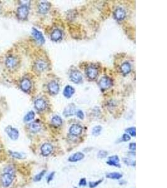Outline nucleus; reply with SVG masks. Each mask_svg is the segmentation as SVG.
I'll use <instances>...</instances> for the list:
<instances>
[{
  "label": "nucleus",
  "mask_w": 167,
  "mask_h": 188,
  "mask_svg": "<svg viewBox=\"0 0 167 188\" xmlns=\"http://www.w3.org/2000/svg\"><path fill=\"white\" fill-rule=\"evenodd\" d=\"M15 178V170L11 166H8L4 169L1 176V183L4 187H10Z\"/></svg>",
  "instance_id": "f257e3e1"
},
{
  "label": "nucleus",
  "mask_w": 167,
  "mask_h": 188,
  "mask_svg": "<svg viewBox=\"0 0 167 188\" xmlns=\"http://www.w3.org/2000/svg\"><path fill=\"white\" fill-rule=\"evenodd\" d=\"M29 14V9L26 5L19 6L17 10V16L21 20H25L28 18Z\"/></svg>",
  "instance_id": "f03ea898"
},
{
  "label": "nucleus",
  "mask_w": 167,
  "mask_h": 188,
  "mask_svg": "<svg viewBox=\"0 0 167 188\" xmlns=\"http://www.w3.org/2000/svg\"><path fill=\"white\" fill-rule=\"evenodd\" d=\"M34 69L38 72H43L47 70L48 67V64L46 61L44 60H38L34 63Z\"/></svg>",
  "instance_id": "7ed1b4c3"
},
{
  "label": "nucleus",
  "mask_w": 167,
  "mask_h": 188,
  "mask_svg": "<svg viewBox=\"0 0 167 188\" xmlns=\"http://www.w3.org/2000/svg\"><path fill=\"white\" fill-rule=\"evenodd\" d=\"M6 66L9 69H14L15 68L18 64V60L13 55H10L6 59Z\"/></svg>",
  "instance_id": "20e7f679"
},
{
  "label": "nucleus",
  "mask_w": 167,
  "mask_h": 188,
  "mask_svg": "<svg viewBox=\"0 0 167 188\" xmlns=\"http://www.w3.org/2000/svg\"><path fill=\"white\" fill-rule=\"evenodd\" d=\"M98 69L95 66H89L86 70V74L90 80H95L98 76Z\"/></svg>",
  "instance_id": "39448f33"
},
{
  "label": "nucleus",
  "mask_w": 167,
  "mask_h": 188,
  "mask_svg": "<svg viewBox=\"0 0 167 188\" xmlns=\"http://www.w3.org/2000/svg\"><path fill=\"white\" fill-rule=\"evenodd\" d=\"M99 85L102 90H106L112 85V80L107 76H103L99 82Z\"/></svg>",
  "instance_id": "423d86ee"
},
{
  "label": "nucleus",
  "mask_w": 167,
  "mask_h": 188,
  "mask_svg": "<svg viewBox=\"0 0 167 188\" xmlns=\"http://www.w3.org/2000/svg\"><path fill=\"white\" fill-rule=\"evenodd\" d=\"M5 131L12 140H16L19 137V132L15 128L12 127L11 126L7 127L5 129Z\"/></svg>",
  "instance_id": "0eeeda50"
},
{
  "label": "nucleus",
  "mask_w": 167,
  "mask_h": 188,
  "mask_svg": "<svg viewBox=\"0 0 167 188\" xmlns=\"http://www.w3.org/2000/svg\"><path fill=\"white\" fill-rule=\"evenodd\" d=\"M48 91L53 95L57 94L59 92L60 90V86L58 83L56 81H51L48 85Z\"/></svg>",
  "instance_id": "6e6552de"
},
{
  "label": "nucleus",
  "mask_w": 167,
  "mask_h": 188,
  "mask_svg": "<svg viewBox=\"0 0 167 188\" xmlns=\"http://www.w3.org/2000/svg\"><path fill=\"white\" fill-rule=\"evenodd\" d=\"M69 77H70L71 81L75 83H80L83 79L81 73L78 70H73L69 75Z\"/></svg>",
  "instance_id": "1a4fd4ad"
},
{
  "label": "nucleus",
  "mask_w": 167,
  "mask_h": 188,
  "mask_svg": "<svg viewBox=\"0 0 167 188\" xmlns=\"http://www.w3.org/2000/svg\"><path fill=\"white\" fill-rule=\"evenodd\" d=\"M53 145L50 143H45L41 147V154L43 156H49L53 151Z\"/></svg>",
  "instance_id": "9d476101"
},
{
  "label": "nucleus",
  "mask_w": 167,
  "mask_h": 188,
  "mask_svg": "<svg viewBox=\"0 0 167 188\" xmlns=\"http://www.w3.org/2000/svg\"><path fill=\"white\" fill-rule=\"evenodd\" d=\"M125 16H126V11H125L123 8L119 7V8L115 10L114 12V17L116 20H123L125 18Z\"/></svg>",
  "instance_id": "9b49d317"
},
{
  "label": "nucleus",
  "mask_w": 167,
  "mask_h": 188,
  "mask_svg": "<svg viewBox=\"0 0 167 188\" xmlns=\"http://www.w3.org/2000/svg\"><path fill=\"white\" fill-rule=\"evenodd\" d=\"M83 128L81 125L78 124H73L72 125L70 129H69V133L72 136H77L80 135L82 133Z\"/></svg>",
  "instance_id": "f8f14e48"
},
{
  "label": "nucleus",
  "mask_w": 167,
  "mask_h": 188,
  "mask_svg": "<svg viewBox=\"0 0 167 188\" xmlns=\"http://www.w3.org/2000/svg\"><path fill=\"white\" fill-rule=\"evenodd\" d=\"M21 88L23 91L25 92H28L30 91V90L31 88V82L30 79H24L22 82H21Z\"/></svg>",
  "instance_id": "ddd939ff"
},
{
  "label": "nucleus",
  "mask_w": 167,
  "mask_h": 188,
  "mask_svg": "<svg viewBox=\"0 0 167 188\" xmlns=\"http://www.w3.org/2000/svg\"><path fill=\"white\" fill-rule=\"evenodd\" d=\"M34 107L38 111H43L46 107V103L43 99H38L34 101Z\"/></svg>",
  "instance_id": "4468645a"
},
{
  "label": "nucleus",
  "mask_w": 167,
  "mask_h": 188,
  "mask_svg": "<svg viewBox=\"0 0 167 188\" xmlns=\"http://www.w3.org/2000/svg\"><path fill=\"white\" fill-rule=\"evenodd\" d=\"M108 165L113 166L117 167V168H120L121 165L120 164V159L118 156H113L108 158V161L107 162Z\"/></svg>",
  "instance_id": "2eb2a0df"
},
{
  "label": "nucleus",
  "mask_w": 167,
  "mask_h": 188,
  "mask_svg": "<svg viewBox=\"0 0 167 188\" xmlns=\"http://www.w3.org/2000/svg\"><path fill=\"white\" fill-rule=\"evenodd\" d=\"M51 8V4L49 2H42L38 6V11L41 14H45L49 11Z\"/></svg>",
  "instance_id": "dca6fc26"
},
{
  "label": "nucleus",
  "mask_w": 167,
  "mask_h": 188,
  "mask_svg": "<svg viewBox=\"0 0 167 188\" xmlns=\"http://www.w3.org/2000/svg\"><path fill=\"white\" fill-rule=\"evenodd\" d=\"M85 157V154H83L82 152H78L75 153L74 154H73L72 156H70L69 157L68 160L69 161L72 162V163H75V162H78L81 161L83 159H84Z\"/></svg>",
  "instance_id": "f3484780"
},
{
  "label": "nucleus",
  "mask_w": 167,
  "mask_h": 188,
  "mask_svg": "<svg viewBox=\"0 0 167 188\" xmlns=\"http://www.w3.org/2000/svg\"><path fill=\"white\" fill-rule=\"evenodd\" d=\"M75 113V106L74 104H69L64 110L63 115L65 117H70Z\"/></svg>",
  "instance_id": "a211bd4d"
},
{
  "label": "nucleus",
  "mask_w": 167,
  "mask_h": 188,
  "mask_svg": "<svg viewBox=\"0 0 167 188\" xmlns=\"http://www.w3.org/2000/svg\"><path fill=\"white\" fill-rule=\"evenodd\" d=\"M32 34L34 38H35L41 44H43L45 42V39H44L42 33H41L40 31H39L38 30L35 28H33Z\"/></svg>",
  "instance_id": "6ab92c4d"
},
{
  "label": "nucleus",
  "mask_w": 167,
  "mask_h": 188,
  "mask_svg": "<svg viewBox=\"0 0 167 188\" xmlns=\"http://www.w3.org/2000/svg\"><path fill=\"white\" fill-rule=\"evenodd\" d=\"M63 37L62 31L59 29H55L51 34V39L54 41H58L61 40Z\"/></svg>",
  "instance_id": "aec40b11"
},
{
  "label": "nucleus",
  "mask_w": 167,
  "mask_h": 188,
  "mask_svg": "<svg viewBox=\"0 0 167 188\" xmlns=\"http://www.w3.org/2000/svg\"><path fill=\"white\" fill-rule=\"evenodd\" d=\"M28 128L33 133H37L41 129V124L37 122H33L29 124Z\"/></svg>",
  "instance_id": "412c9836"
},
{
  "label": "nucleus",
  "mask_w": 167,
  "mask_h": 188,
  "mask_svg": "<svg viewBox=\"0 0 167 188\" xmlns=\"http://www.w3.org/2000/svg\"><path fill=\"white\" fill-rule=\"evenodd\" d=\"M75 90L73 87L70 85H67L65 87L64 90H63V94L65 97L67 99L70 98V97L74 94Z\"/></svg>",
  "instance_id": "4be33fe9"
},
{
  "label": "nucleus",
  "mask_w": 167,
  "mask_h": 188,
  "mask_svg": "<svg viewBox=\"0 0 167 188\" xmlns=\"http://www.w3.org/2000/svg\"><path fill=\"white\" fill-rule=\"evenodd\" d=\"M120 69H121L122 72L124 75H127V74H128V73L131 72V65H130V63H128V62H127V61L124 62L123 64L121 65Z\"/></svg>",
  "instance_id": "5701e85b"
},
{
  "label": "nucleus",
  "mask_w": 167,
  "mask_h": 188,
  "mask_svg": "<svg viewBox=\"0 0 167 188\" xmlns=\"http://www.w3.org/2000/svg\"><path fill=\"white\" fill-rule=\"evenodd\" d=\"M51 123L55 127H59L63 124V121L61 118L58 115H54L52 117L51 120Z\"/></svg>",
  "instance_id": "b1692460"
},
{
  "label": "nucleus",
  "mask_w": 167,
  "mask_h": 188,
  "mask_svg": "<svg viewBox=\"0 0 167 188\" xmlns=\"http://www.w3.org/2000/svg\"><path fill=\"white\" fill-rule=\"evenodd\" d=\"M106 177L111 179H120L123 177L122 174L119 172H110L106 175Z\"/></svg>",
  "instance_id": "393cba45"
},
{
  "label": "nucleus",
  "mask_w": 167,
  "mask_h": 188,
  "mask_svg": "<svg viewBox=\"0 0 167 188\" xmlns=\"http://www.w3.org/2000/svg\"><path fill=\"white\" fill-rule=\"evenodd\" d=\"M10 155L15 159H24L25 157V154L23 153H19L18 152H10Z\"/></svg>",
  "instance_id": "a878e982"
},
{
  "label": "nucleus",
  "mask_w": 167,
  "mask_h": 188,
  "mask_svg": "<svg viewBox=\"0 0 167 188\" xmlns=\"http://www.w3.org/2000/svg\"><path fill=\"white\" fill-rule=\"evenodd\" d=\"M34 116H35V114H34V112H33V111H31V112H28L25 115V117L24 118V121H25V122H30L34 119Z\"/></svg>",
  "instance_id": "bb28decb"
},
{
  "label": "nucleus",
  "mask_w": 167,
  "mask_h": 188,
  "mask_svg": "<svg viewBox=\"0 0 167 188\" xmlns=\"http://www.w3.org/2000/svg\"><path fill=\"white\" fill-rule=\"evenodd\" d=\"M101 130H102L101 126H100V125H97V126H95V127H93L92 130V134L94 136H98L100 134Z\"/></svg>",
  "instance_id": "cd10ccee"
},
{
  "label": "nucleus",
  "mask_w": 167,
  "mask_h": 188,
  "mask_svg": "<svg viewBox=\"0 0 167 188\" xmlns=\"http://www.w3.org/2000/svg\"><path fill=\"white\" fill-rule=\"evenodd\" d=\"M123 161L125 164H127L128 166H135L136 165V162L135 160H132L130 158H123Z\"/></svg>",
  "instance_id": "c85d7f7f"
},
{
  "label": "nucleus",
  "mask_w": 167,
  "mask_h": 188,
  "mask_svg": "<svg viewBox=\"0 0 167 188\" xmlns=\"http://www.w3.org/2000/svg\"><path fill=\"white\" fill-rule=\"evenodd\" d=\"M45 172H46V171L44 170V171H43L40 172L39 174H38V175H37L35 176L34 177V178H33L34 181L38 182V181H41V179H42L43 177L44 176Z\"/></svg>",
  "instance_id": "c756f323"
},
{
  "label": "nucleus",
  "mask_w": 167,
  "mask_h": 188,
  "mask_svg": "<svg viewBox=\"0 0 167 188\" xmlns=\"http://www.w3.org/2000/svg\"><path fill=\"white\" fill-rule=\"evenodd\" d=\"M127 133L129 134L132 137H135L136 136V129L135 127H130L125 130Z\"/></svg>",
  "instance_id": "7c9ffc66"
},
{
  "label": "nucleus",
  "mask_w": 167,
  "mask_h": 188,
  "mask_svg": "<svg viewBox=\"0 0 167 188\" xmlns=\"http://www.w3.org/2000/svg\"><path fill=\"white\" fill-rule=\"evenodd\" d=\"M102 181H103V179H100V180L98 181H95V182H89V187L90 188H95L97 186L99 185Z\"/></svg>",
  "instance_id": "2f4dec72"
},
{
  "label": "nucleus",
  "mask_w": 167,
  "mask_h": 188,
  "mask_svg": "<svg viewBox=\"0 0 167 188\" xmlns=\"http://www.w3.org/2000/svg\"><path fill=\"white\" fill-rule=\"evenodd\" d=\"M108 156V152L105 151H100L98 153V157L100 159L105 158Z\"/></svg>",
  "instance_id": "473e14b6"
},
{
  "label": "nucleus",
  "mask_w": 167,
  "mask_h": 188,
  "mask_svg": "<svg viewBox=\"0 0 167 188\" xmlns=\"http://www.w3.org/2000/svg\"><path fill=\"white\" fill-rule=\"evenodd\" d=\"M54 174L55 172H53L51 173H50L49 175H48V176L46 178V181L48 183H50L51 181L53 179V178H54Z\"/></svg>",
  "instance_id": "72a5a7b5"
},
{
  "label": "nucleus",
  "mask_w": 167,
  "mask_h": 188,
  "mask_svg": "<svg viewBox=\"0 0 167 188\" xmlns=\"http://www.w3.org/2000/svg\"><path fill=\"white\" fill-rule=\"evenodd\" d=\"M76 115L80 119H84V117H85L84 114H83V112H82L81 110H78L77 112H76Z\"/></svg>",
  "instance_id": "f704fd0d"
},
{
  "label": "nucleus",
  "mask_w": 167,
  "mask_h": 188,
  "mask_svg": "<svg viewBox=\"0 0 167 188\" xmlns=\"http://www.w3.org/2000/svg\"><path fill=\"white\" fill-rule=\"evenodd\" d=\"M130 137L128 134H124L122 136V141L125 142H127L130 140Z\"/></svg>",
  "instance_id": "c9c22d12"
},
{
  "label": "nucleus",
  "mask_w": 167,
  "mask_h": 188,
  "mask_svg": "<svg viewBox=\"0 0 167 188\" xmlns=\"http://www.w3.org/2000/svg\"><path fill=\"white\" fill-rule=\"evenodd\" d=\"M79 185L80 186H85L86 185V181L85 178H82L80 179V183H79Z\"/></svg>",
  "instance_id": "e433bc0d"
},
{
  "label": "nucleus",
  "mask_w": 167,
  "mask_h": 188,
  "mask_svg": "<svg viewBox=\"0 0 167 188\" xmlns=\"http://www.w3.org/2000/svg\"><path fill=\"white\" fill-rule=\"evenodd\" d=\"M129 148H130V149L131 151H135V149H136V144H135V142L130 144V145H129Z\"/></svg>",
  "instance_id": "4c0bfd02"
},
{
  "label": "nucleus",
  "mask_w": 167,
  "mask_h": 188,
  "mask_svg": "<svg viewBox=\"0 0 167 188\" xmlns=\"http://www.w3.org/2000/svg\"><path fill=\"white\" fill-rule=\"evenodd\" d=\"M75 188H76V187H75Z\"/></svg>",
  "instance_id": "58836bf2"
}]
</instances>
